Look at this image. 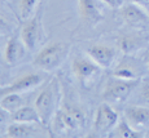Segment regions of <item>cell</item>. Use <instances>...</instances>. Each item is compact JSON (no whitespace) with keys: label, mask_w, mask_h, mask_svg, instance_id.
I'll return each instance as SVG.
<instances>
[{"label":"cell","mask_w":149,"mask_h":138,"mask_svg":"<svg viewBox=\"0 0 149 138\" xmlns=\"http://www.w3.org/2000/svg\"><path fill=\"white\" fill-rule=\"evenodd\" d=\"M139 80H126L113 76L109 79L102 90V98L109 103H122L130 97Z\"/></svg>","instance_id":"4"},{"label":"cell","mask_w":149,"mask_h":138,"mask_svg":"<svg viewBox=\"0 0 149 138\" xmlns=\"http://www.w3.org/2000/svg\"><path fill=\"white\" fill-rule=\"evenodd\" d=\"M107 5H109L113 9H118V8H122L123 4H125V0H102Z\"/></svg>","instance_id":"22"},{"label":"cell","mask_w":149,"mask_h":138,"mask_svg":"<svg viewBox=\"0 0 149 138\" xmlns=\"http://www.w3.org/2000/svg\"><path fill=\"white\" fill-rule=\"evenodd\" d=\"M132 3H135L137 5H141V7H149V0H131Z\"/></svg>","instance_id":"25"},{"label":"cell","mask_w":149,"mask_h":138,"mask_svg":"<svg viewBox=\"0 0 149 138\" xmlns=\"http://www.w3.org/2000/svg\"><path fill=\"white\" fill-rule=\"evenodd\" d=\"M12 120L17 123H26V124H43V120L35 107L22 106L12 114Z\"/></svg>","instance_id":"15"},{"label":"cell","mask_w":149,"mask_h":138,"mask_svg":"<svg viewBox=\"0 0 149 138\" xmlns=\"http://www.w3.org/2000/svg\"><path fill=\"white\" fill-rule=\"evenodd\" d=\"M8 28V25H7V22H5V19H4V17L0 14V32H4L5 30Z\"/></svg>","instance_id":"24"},{"label":"cell","mask_w":149,"mask_h":138,"mask_svg":"<svg viewBox=\"0 0 149 138\" xmlns=\"http://www.w3.org/2000/svg\"><path fill=\"white\" fill-rule=\"evenodd\" d=\"M87 56L101 68H108L116 61L117 50L105 44H95L87 49Z\"/></svg>","instance_id":"11"},{"label":"cell","mask_w":149,"mask_h":138,"mask_svg":"<svg viewBox=\"0 0 149 138\" xmlns=\"http://www.w3.org/2000/svg\"><path fill=\"white\" fill-rule=\"evenodd\" d=\"M42 81H43V76L40 74L36 72L26 74V75L21 76L19 79L14 80L13 83H10L8 87L0 88V97L9 93H22V92L31 90L33 88L38 87Z\"/></svg>","instance_id":"9"},{"label":"cell","mask_w":149,"mask_h":138,"mask_svg":"<svg viewBox=\"0 0 149 138\" xmlns=\"http://www.w3.org/2000/svg\"><path fill=\"white\" fill-rule=\"evenodd\" d=\"M43 27H42V13H36L33 18L27 19L21 27V38L24 45L29 50H35L42 41Z\"/></svg>","instance_id":"6"},{"label":"cell","mask_w":149,"mask_h":138,"mask_svg":"<svg viewBox=\"0 0 149 138\" xmlns=\"http://www.w3.org/2000/svg\"><path fill=\"white\" fill-rule=\"evenodd\" d=\"M86 124V116L74 106H64L58 108L53 116V126L56 132H73Z\"/></svg>","instance_id":"3"},{"label":"cell","mask_w":149,"mask_h":138,"mask_svg":"<svg viewBox=\"0 0 149 138\" xmlns=\"http://www.w3.org/2000/svg\"><path fill=\"white\" fill-rule=\"evenodd\" d=\"M60 83L56 77H53L36 97L34 102V107L40 115L43 124H48L58 110L60 102Z\"/></svg>","instance_id":"1"},{"label":"cell","mask_w":149,"mask_h":138,"mask_svg":"<svg viewBox=\"0 0 149 138\" xmlns=\"http://www.w3.org/2000/svg\"><path fill=\"white\" fill-rule=\"evenodd\" d=\"M147 66H148V70H149V59H148V62H147Z\"/></svg>","instance_id":"26"},{"label":"cell","mask_w":149,"mask_h":138,"mask_svg":"<svg viewBox=\"0 0 149 138\" xmlns=\"http://www.w3.org/2000/svg\"><path fill=\"white\" fill-rule=\"evenodd\" d=\"M71 70L74 76L82 85H87L91 80L100 72L101 67L88 57H75L71 62Z\"/></svg>","instance_id":"7"},{"label":"cell","mask_w":149,"mask_h":138,"mask_svg":"<svg viewBox=\"0 0 149 138\" xmlns=\"http://www.w3.org/2000/svg\"><path fill=\"white\" fill-rule=\"evenodd\" d=\"M125 119L135 130L141 132L149 129V107L128 106L125 110Z\"/></svg>","instance_id":"10"},{"label":"cell","mask_w":149,"mask_h":138,"mask_svg":"<svg viewBox=\"0 0 149 138\" xmlns=\"http://www.w3.org/2000/svg\"><path fill=\"white\" fill-rule=\"evenodd\" d=\"M119 121V115L108 103H101L97 107L93 120V132L95 134L102 136L109 134Z\"/></svg>","instance_id":"5"},{"label":"cell","mask_w":149,"mask_h":138,"mask_svg":"<svg viewBox=\"0 0 149 138\" xmlns=\"http://www.w3.org/2000/svg\"><path fill=\"white\" fill-rule=\"evenodd\" d=\"M7 137L9 138H26V137H38V132L33 124L14 121L7 129Z\"/></svg>","instance_id":"16"},{"label":"cell","mask_w":149,"mask_h":138,"mask_svg":"<svg viewBox=\"0 0 149 138\" xmlns=\"http://www.w3.org/2000/svg\"><path fill=\"white\" fill-rule=\"evenodd\" d=\"M109 137H119V138H139L143 137L141 132H137L127 123V120L123 117L122 120H119L118 124L116 125V128L109 133Z\"/></svg>","instance_id":"17"},{"label":"cell","mask_w":149,"mask_h":138,"mask_svg":"<svg viewBox=\"0 0 149 138\" xmlns=\"http://www.w3.org/2000/svg\"><path fill=\"white\" fill-rule=\"evenodd\" d=\"M139 40L131 36H122L118 39V45L121 48V50H123L125 53H131V52L136 50L139 48Z\"/></svg>","instance_id":"19"},{"label":"cell","mask_w":149,"mask_h":138,"mask_svg":"<svg viewBox=\"0 0 149 138\" xmlns=\"http://www.w3.org/2000/svg\"><path fill=\"white\" fill-rule=\"evenodd\" d=\"M140 101L149 106V81H144L140 89Z\"/></svg>","instance_id":"21"},{"label":"cell","mask_w":149,"mask_h":138,"mask_svg":"<svg viewBox=\"0 0 149 138\" xmlns=\"http://www.w3.org/2000/svg\"><path fill=\"white\" fill-rule=\"evenodd\" d=\"M8 111H5L4 108L1 107V106H0V128H1L3 125L5 124V123H7V120H8Z\"/></svg>","instance_id":"23"},{"label":"cell","mask_w":149,"mask_h":138,"mask_svg":"<svg viewBox=\"0 0 149 138\" xmlns=\"http://www.w3.org/2000/svg\"><path fill=\"white\" fill-rule=\"evenodd\" d=\"M113 76L126 80H140L141 68H140L139 63H136L134 59L125 58L123 61H121V63L116 66L113 71Z\"/></svg>","instance_id":"13"},{"label":"cell","mask_w":149,"mask_h":138,"mask_svg":"<svg viewBox=\"0 0 149 138\" xmlns=\"http://www.w3.org/2000/svg\"><path fill=\"white\" fill-rule=\"evenodd\" d=\"M25 45L22 43L21 38H17V36H12L8 40L7 45H5L4 49V59L8 65L14 66L17 65L19 61L22 59V57L25 56Z\"/></svg>","instance_id":"14"},{"label":"cell","mask_w":149,"mask_h":138,"mask_svg":"<svg viewBox=\"0 0 149 138\" xmlns=\"http://www.w3.org/2000/svg\"><path fill=\"white\" fill-rule=\"evenodd\" d=\"M121 16L126 23L134 27H143L149 22V14L144 9V7L137 5L135 3L123 5L121 9Z\"/></svg>","instance_id":"12"},{"label":"cell","mask_w":149,"mask_h":138,"mask_svg":"<svg viewBox=\"0 0 149 138\" xmlns=\"http://www.w3.org/2000/svg\"><path fill=\"white\" fill-rule=\"evenodd\" d=\"M104 3V1H102ZM101 0H78V9L82 21L88 26H96L104 18Z\"/></svg>","instance_id":"8"},{"label":"cell","mask_w":149,"mask_h":138,"mask_svg":"<svg viewBox=\"0 0 149 138\" xmlns=\"http://www.w3.org/2000/svg\"><path fill=\"white\" fill-rule=\"evenodd\" d=\"M69 52V47L64 43L54 41L43 47L34 58V66L43 71H53L61 66Z\"/></svg>","instance_id":"2"},{"label":"cell","mask_w":149,"mask_h":138,"mask_svg":"<svg viewBox=\"0 0 149 138\" xmlns=\"http://www.w3.org/2000/svg\"><path fill=\"white\" fill-rule=\"evenodd\" d=\"M39 1L40 0H21L19 1V12H21L22 18H29V16L33 13V10L35 9Z\"/></svg>","instance_id":"20"},{"label":"cell","mask_w":149,"mask_h":138,"mask_svg":"<svg viewBox=\"0 0 149 138\" xmlns=\"http://www.w3.org/2000/svg\"><path fill=\"white\" fill-rule=\"evenodd\" d=\"M0 106L4 108L5 111L13 114L19 107L24 106V98L21 97L19 93H9L5 96L0 97Z\"/></svg>","instance_id":"18"}]
</instances>
